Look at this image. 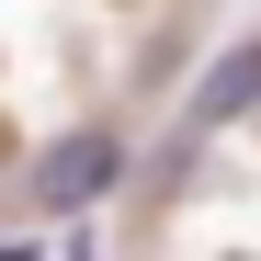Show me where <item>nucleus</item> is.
<instances>
[{
  "label": "nucleus",
  "instance_id": "nucleus-1",
  "mask_svg": "<svg viewBox=\"0 0 261 261\" xmlns=\"http://www.w3.org/2000/svg\"><path fill=\"white\" fill-rule=\"evenodd\" d=\"M114 182H125V137L114 125H68V137L34 148V204L46 216H91Z\"/></svg>",
  "mask_w": 261,
  "mask_h": 261
},
{
  "label": "nucleus",
  "instance_id": "nucleus-2",
  "mask_svg": "<svg viewBox=\"0 0 261 261\" xmlns=\"http://www.w3.org/2000/svg\"><path fill=\"white\" fill-rule=\"evenodd\" d=\"M261 102V34H239V46H216V68L193 80V102H182V137H216L227 114Z\"/></svg>",
  "mask_w": 261,
  "mask_h": 261
}]
</instances>
